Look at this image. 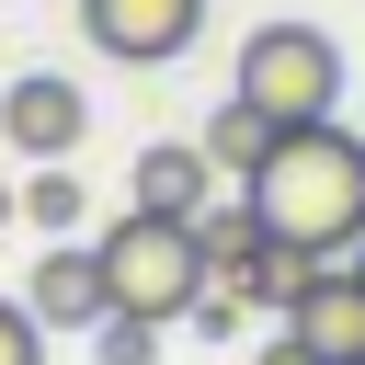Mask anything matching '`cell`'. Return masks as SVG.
<instances>
[{"mask_svg":"<svg viewBox=\"0 0 365 365\" xmlns=\"http://www.w3.org/2000/svg\"><path fill=\"white\" fill-rule=\"evenodd\" d=\"M251 205H262V240H297L319 262H342L365 240V137L342 114L319 125H274L262 171H251Z\"/></svg>","mask_w":365,"mask_h":365,"instance_id":"6da1fadb","label":"cell"},{"mask_svg":"<svg viewBox=\"0 0 365 365\" xmlns=\"http://www.w3.org/2000/svg\"><path fill=\"white\" fill-rule=\"evenodd\" d=\"M103 285H114V308H137V319H194V297H205V240H194V217H160V205H125L103 240Z\"/></svg>","mask_w":365,"mask_h":365,"instance_id":"7a4b0ae2","label":"cell"},{"mask_svg":"<svg viewBox=\"0 0 365 365\" xmlns=\"http://www.w3.org/2000/svg\"><path fill=\"white\" fill-rule=\"evenodd\" d=\"M228 91L262 103L274 125H319V114H342V46H331L319 23H251Z\"/></svg>","mask_w":365,"mask_h":365,"instance_id":"3957f363","label":"cell"},{"mask_svg":"<svg viewBox=\"0 0 365 365\" xmlns=\"http://www.w3.org/2000/svg\"><path fill=\"white\" fill-rule=\"evenodd\" d=\"M80 34L125 68H171L194 34H205V0H80Z\"/></svg>","mask_w":365,"mask_h":365,"instance_id":"277c9868","label":"cell"},{"mask_svg":"<svg viewBox=\"0 0 365 365\" xmlns=\"http://www.w3.org/2000/svg\"><path fill=\"white\" fill-rule=\"evenodd\" d=\"M80 125H91V103H80V80H57V68H23V80L0 91V137H11L23 160H68Z\"/></svg>","mask_w":365,"mask_h":365,"instance_id":"5b68a950","label":"cell"},{"mask_svg":"<svg viewBox=\"0 0 365 365\" xmlns=\"http://www.w3.org/2000/svg\"><path fill=\"white\" fill-rule=\"evenodd\" d=\"M23 308H34L46 331H91V319L114 308V285H103V251H91V240H46V262H34Z\"/></svg>","mask_w":365,"mask_h":365,"instance_id":"8992f818","label":"cell"},{"mask_svg":"<svg viewBox=\"0 0 365 365\" xmlns=\"http://www.w3.org/2000/svg\"><path fill=\"white\" fill-rule=\"evenodd\" d=\"M297 331L319 365H365V262H331L308 297H297Z\"/></svg>","mask_w":365,"mask_h":365,"instance_id":"52a82bcc","label":"cell"},{"mask_svg":"<svg viewBox=\"0 0 365 365\" xmlns=\"http://www.w3.org/2000/svg\"><path fill=\"white\" fill-rule=\"evenodd\" d=\"M228 171L205 160V137H171V148H137V182H125V205H160V217H194L205 194H217Z\"/></svg>","mask_w":365,"mask_h":365,"instance_id":"ba28073f","label":"cell"},{"mask_svg":"<svg viewBox=\"0 0 365 365\" xmlns=\"http://www.w3.org/2000/svg\"><path fill=\"white\" fill-rule=\"evenodd\" d=\"M228 274L251 285V308H274V319H297V297H308V285H319L331 262H319V251H297V240H262V251H251V262H228Z\"/></svg>","mask_w":365,"mask_h":365,"instance_id":"9c48e42d","label":"cell"},{"mask_svg":"<svg viewBox=\"0 0 365 365\" xmlns=\"http://www.w3.org/2000/svg\"><path fill=\"white\" fill-rule=\"evenodd\" d=\"M262 148H274V114H262V103H240V91H228V103H217V114H205V160H217V171H228V182H251V171H262Z\"/></svg>","mask_w":365,"mask_h":365,"instance_id":"30bf717a","label":"cell"},{"mask_svg":"<svg viewBox=\"0 0 365 365\" xmlns=\"http://www.w3.org/2000/svg\"><path fill=\"white\" fill-rule=\"evenodd\" d=\"M80 205H91V194H80V171H68V160H34V182H23V217L57 240V228H80Z\"/></svg>","mask_w":365,"mask_h":365,"instance_id":"8fae6325","label":"cell"},{"mask_svg":"<svg viewBox=\"0 0 365 365\" xmlns=\"http://www.w3.org/2000/svg\"><path fill=\"white\" fill-rule=\"evenodd\" d=\"M91 342H103V365H160V319H137V308H103Z\"/></svg>","mask_w":365,"mask_h":365,"instance_id":"7c38bea8","label":"cell"},{"mask_svg":"<svg viewBox=\"0 0 365 365\" xmlns=\"http://www.w3.org/2000/svg\"><path fill=\"white\" fill-rule=\"evenodd\" d=\"M0 365H46V319L23 297H0Z\"/></svg>","mask_w":365,"mask_h":365,"instance_id":"4fadbf2b","label":"cell"},{"mask_svg":"<svg viewBox=\"0 0 365 365\" xmlns=\"http://www.w3.org/2000/svg\"><path fill=\"white\" fill-rule=\"evenodd\" d=\"M251 365H319V354H308V331H297V319H285V331H274V342H262V354H251Z\"/></svg>","mask_w":365,"mask_h":365,"instance_id":"5bb4252c","label":"cell"},{"mask_svg":"<svg viewBox=\"0 0 365 365\" xmlns=\"http://www.w3.org/2000/svg\"><path fill=\"white\" fill-rule=\"evenodd\" d=\"M11 217H23V182H0V228H11Z\"/></svg>","mask_w":365,"mask_h":365,"instance_id":"9a60e30c","label":"cell"}]
</instances>
